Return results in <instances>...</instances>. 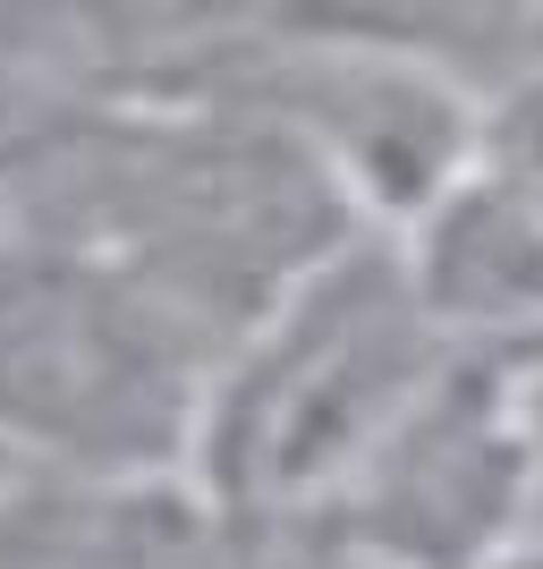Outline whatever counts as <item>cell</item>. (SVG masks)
<instances>
[{
    "instance_id": "cell-1",
    "label": "cell",
    "mask_w": 543,
    "mask_h": 569,
    "mask_svg": "<svg viewBox=\"0 0 543 569\" xmlns=\"http://www.w3.org/2000/svg\"><path fill=\"white\" fill-rule=\"evenodd\" d=\"M459 340L408 281L391 230L340 238L213 357L188 485L238 536L314 527Z\"/></svg>"
},
{
    "instance_id": "cell-2",
    "label": "cell",
    "mask_w": 543,
    "mask_h": 569,
    "mask_svg": "<svg viewBox=\"0 0 543 569\" xmlns=\"http://www.w3.org/2000/svg\"><path fill=\"white\" fill-rule=\"evenodd\" d=\"M213 349L119 256L0 213V468L188 476Z\"/></svg>"
},
{
    "instance_id": "cell-3",
    "label": "cell",
    "mask_w": 543,
    "mask_h": 569,
    "mask_svg": "<svg viewBox=\"0 0 543 569\" xmlns=\"http://www.w3.org/2000/svg\"><path fill=\"white\" fill-rule=\"evenodd\" d=\"M543 527V476L519 366L493 340H459L374 459L340 485L314 536L382 569H501Z\"/></svg>"
},
{
    "instance_id": "cell-4",
    "label": "cell",
    "mask_w": 543,
    "mask_h": 569,
    "mask_svg": "<svg viewBox=\"0 0 543 569\" xmlns=\"http://www.w3.org/2000/svg\"><path fill=\"white\" fill-rule=\"evenodd\" d=\"M391 238L450 340H543V77L484 94L467 162Z\"/></svg>"
},
{
    "instance_id": "cell-5",
    "label": "cell",
    "mask_w": 543,
    "mask_h": 569,
    "mask_svg": "<svg viewBox=\"0 0 543 569\" xmlns=\"http://www.w3.org/2000/svg\"><path fill=\"white\" fill-rule=\"evenodd\" d=\"M0 569H238V527L188 476L0 468Z\"/></svg>"
},
{
    "instance_id": "cell-6",
    "label": "cell",
    "mask_w": 543,
    "mask_h": 569,
    "mask_svg": "<svg viewBox=\"0 0 543 569\" xmlns=\"http://www.w3.org/2000/svg\"><path fill=\"white\" fill-rule=\"evenodd\" d=\"M238 569H382V561L331 545L314 527H281V536H238Z\"/></svg>"
}]
</instances>
